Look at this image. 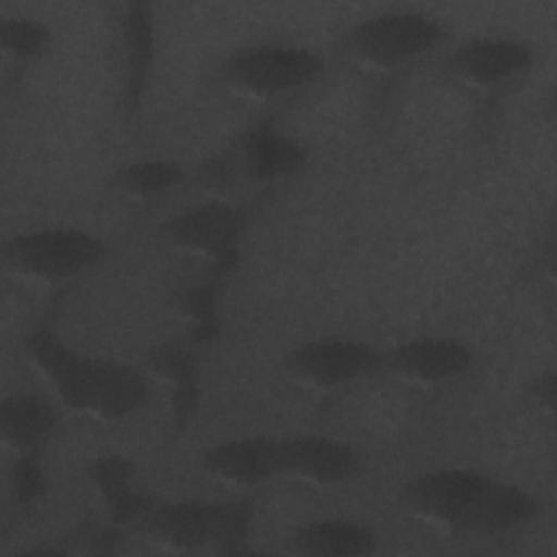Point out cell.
Returning a JSON list of instances; mask_svg holds the SVG:
<instances>
[{
    "instance_id": "obj_12",
    "label": "cell",
    "mask_w": 557,
    "mask_h": 557,
    "mask_svg": "<svg viewBox=\"0 0 557 557\" xmlns=\"http://www.w3.org/2000/svg\"><path fill=\"white\" fill-rule=\"evenodd\" d=\"M200 472L237 494L257 490L281 476L278 435H235L213 442L200 453Z\"/></svg>"
},
{
    "instance_id": "obj_9",
    "label": "cell",
    "mask_w": 557,
    "mask_h": 557,
    "mask_svg": "<svg viewBox=\"0 0 557 557\" xmlns=\"http://www.w3.org/2000/svg\"><path fill=\"white\" fill-rule=\"evenodd\" d=\"M383 350L344 335H320L298 342L281 357V370L311 392H335L381 372Z\"/></svg>"
},
{
    "instance_id": "obj_5",
    "label": "cell",
    "mask_w": 557,
    "mask_h": 557,
    "mask_svg": "<svg viewBox=\"0 0 557 557\" xmlns=\"http://www.w3.org/2000/svg\"><path fill=\"white\" fill-rule=\"evenodd\" d=\"M107 255V242L74 224H39L9 235L2 265L13 278L30 285H61L91 272Z\"/></svg>"
},
{
    "instance_id": "obj_4",
    "label": "cell",
    "mask_w": 557,
    "mask_h": 557,
    "mask_svg": "<svg viewBox=\"0 0 557 557\" xmlns=\"http://www.w3.org/2000/svg\"><path fill=\"white\" fill-rule=\"evenodd\" d=\"M152 544L174 550L194 553L213 548L220 553L244 550L252 533V509L248 500H209L178 498L154 503L139 522Z\"/></svg>"
},
{
    "instance_id": "obj_18",
    "label": "cell",
    "mask_w": 557,
    "mask_h": 557,
    "mask_svg": "<svg viewBox=\"0 0 557 557\" xmlns=\"http://www.w3.org/2000/svg\"><path fill=\"white\" fill-rule=\"evenodd\" d=\"M148 368L170 392L172 431L183 429L198 405V361L191 346L165 342L150 350Z\"/></svg>"
},
{
    "instance_id": "obj_6",
    "label": "cell",
    "mask_w": 557,
    "mask_h": 557,
    "mask_svg": "<svg viewBox=\"0 0 557 557\" xmlns=\"http://www.w3.org/2000/svg\"><path fill=\"white\" fill-rule=\"evenodd\" d=\"M537 61L535 48L513 35H470L455 41L442 59V72L483 102L503 98Z\"/></svg>"
},
{
    "instance_id": "obj_13",
    "label": "cell",
    "mask_w": 557,
    "mask_h": 557,
    "mask_svg": "<svg viewBox=\"0 0 557 557\" xmlns=\"http://www.w3.org/2000/svg\"><path fill=\"white\" fill-rule=\"evenodd\" d=\"M363 468L361 450L339 437L298 433L281 437V476L329 490L350 483Z\"/></svg>"
},
{
    "instance_id": "obj_15",
    "label": "cell",
    "mask_w": 557,
    "mask_h": 557,
    "mask_svg": "<svg viewBox=\"0 0 557 557\" xmlns=\"http://www.w3.org/2000/svg\"><path fill=\"white\" fill-rule=\"evenodd\" d=\"M87 474L115 527L139 524L157 503L152 494L139 487L137 463L122 453L109 450L98 455Z\"/></svg>"
},
{
    "instance_id": "obj_20",
    "label": "cell",
    "mask_w": 557,
    "mask_h": 557,
    "mask_svg": "<svg viewBox=\"0 0 557 557\" xmlns=\"http://www.w3.org/2000/svg\"><path fill=\"white\" fill-rule=\"evenodd\" d=\"M189 176V170L181 161L165 157H137L120 163L111 172L109 187L133 200H152L181 187Z\"/></svg>"
},
{
    "instance_id": "obj_24",
    "label": "cell",
    "mask_w": 557,
    "mask_h": 557,
    "mask_svg": "<svg viewBox=\"0 0 557 557\" xmlns=\"http://www.w3.org/2000/svg\"><path fill=\"white\" fill-rule=\"evenodd\" d=\"M555 392H557V376L553 368L540 370L535 376L527 383V396L529 400L546 416L555 413Z\"/></svg>"
},
{
    "instance_id": "obj_3",
    "label": "cell",
    "mask_w": 557,
    "mask_h": 557,
    "mask_svg": "<svg viewBox=\"0 0 557 557\" xmlns=\"http://www.w3.org/2000/svg\"><path fill=\"white\" fill-rule=\"evenodd\" d=\"M326 57L292 41H257L235 48L215 67V83L239 98L276 102L318 85Z\"/></svg>"
},
{
    "instance_id": "obj_11",
    "label": "cell",
    "mask_w": 557,
    "mask_h": 557,
    "mask_svg": "<svg viewBox=\"0 0 557 557\" xmlns=\"http://www.w3.org/2000/svg\"><path fill=\"white\" fill-rule=\"evenodd\" d=\"M120 44V109L126 124L141 117L157 61L154 13L148 2L120 4L117 17Z\"/></svg>"
},
{
    "instance_id": "obj_17",
    "label": "cell",
    "mask_w": 557,
    "mask_h": 557,
    "mask_svg": "<svg viewBox=\"0 0 557 557\" xmlns=\"http://www.w3.org/2000/svg\"><path fill=\"white\" fill-rule=\"evenodd\" d=\"M57 424L59 407L37 392H11L0 403V437L13 455L37 453Z\"/></svg>"
},
{
    "instance_id": "obj_22",
    "label": "cell",
    "mask_w": 557,
    "mask_h": 557,
    "mask_svg": "<svg viewBox=\"0 0 557 557\" xmlns=\"http://www.w3.org/2000/svg\"><path fill=\"white\" fill-rule=\"evenodd\" d=\"M181 311L189 320L194 342L200 344L213 339L220 331L215 283L202 281L185 287L181 294Z\"/></svg>"
},
{
    "instance_id": "obj_7",
    "label": "cell",
    "mask_w": 557,
    "mask_h": 557,
    "mask_svg": "<svg viewBox=\"0 0 557 557\" xmlns=\"http://www.w3.org/2000/svg\"><path fill=\"white\" fill-rule=\"evenodd\" d=\"M246 226L242 205L222 196H207L170 213L159 224V237L174 250L207 259L215 274H228L239 261Z\"/></svg>"
},
{
    "instance_id": "obj_23",
    "label": "cell",
    "mask_w": 557,
    "mask_h": 557,
    "mask_svg": "<svg viewBox=\"0 0 557 557\" xmlns=\"http://www.w3.org/2000/svg\"><path fill=\"white\" fill-rule=\"evenodd\" d=\"M46 490H48V479L37 453L13 455L11 494L15 505L33 507L44 498Z\"/></svg>"
},
{
    "instance_id": "obj_19",
    "label": "cell",
    "mask_w": 557,
    "mask_h": 557,
    "mask_svg": "<svg viewBox=\"0 0 557 557\" xmlns=\"http://www.w3.org/2000/svg\"><path fill=\"white\" fill-rule=\"evenodd\" d=\"M542 511L544 500L529 487L492 479L481 496L470 527L483 535H503L531 524L542 516Z\"/></svg>"
},
{
    "instance_id": "obj_14",
    "label": "cell",
    "mask_w": 557,
    "mask_h": 557,
    "mask_svg": "<svg viewBox=\"0 0 557 557\" xmlns=\"http://www.w3.org/2000/svg\"><path fill=\"white\" fill-rule=\"evenodd\" d=\"M242 176L259 185H274L302 170L307 148L276 122L261 120L235 139Z\"/></svg>"
},
{
    "instance_id": "obj_10",
    "label": "cell",
    "mask_w": 557,
    "mask_h": 557,
    "mask_svg": "<svg viewBox=\"0 0 557 557\" xmlns=\"http://www.w3.org/2000/svg\"><path fill=\"white\" fill-rule=\"evenodd\" d=\"M474 348L453 335H416L383 350L381 372L416 385L442 387L463 379L474 368Z\"/></svg>"
},
{
    "instance_id": "obj_1",
    "label": "cell",
    "mask_w": 557,
    "mask_h": 557,
    "mask_svg": "<svg viewBox=\"0 0 557 557\" xmlns=\"http://www.w3.org/2000/svg\"><path fill=\"white\" fill-rule=\"evenodd\" d=\"M22 355L46 381L57 405L74 416L120 422L146 407L152 379L137 366L70 346L50 326L22 335Z\"/></svg>"
},
{
    "instance_id": "obj_21",
    "label": "cell",
    "mask_w": 557,
    "mask_h": 557,
    "mask_svg": "<svg viewBox=\"0 0 557 557\" xmlns=\"http://www.w3.org/2000/svg\"><path fill=\"white\" fill-rule=\"evenodd\" d=\"M52 46V28L33 15L0 17V50L13 72H24L37 63Z\"/></svg>"
},
{
    "instance_id": "obj_16",
    "label": "cell",
    "mask_w": 557,
    "mask_h": 557,
    "mask_svg": "<svg viewBox=\"0 0 557 557\" xmlns=\"http://www.w3.org/2000/svg\"><path fill=\"white\" fill-rule=\"evenodd\" d=\"M287 548L309 557H366L376 553L379 533L363 520L326 516L296 527L287 535Z\"/></svg>"
},
{
    "instance_id": "obj_2",
    "label": "cell",
    "mask_w": 557,
    "mask_h": 557,
    "mask_svg": "<svg viewBox=\"0 0 557 557\" xmlns=\"http://www.w3.org/2000/svg\"><path fill=\"white\" fill-rule=\"evenodd\" d=\"M448 41L446 24L426 11L392 9L363 15L342 35L344 57L374 76H398Z\"/></svg>"
},
{
    "instance_id": "obj_8",
    "label": "cell",
    "mask_w": 557,
    "mask_h": 557,
    "mask_svg": "<svg viewBox=\"0 0 557 557\" xmlns=\"http://www.w3.org/2000/svg\"><path fill=\"white\" fill-rule=\"evenodd\" d=\"M492 479V474L468 466L431 468L407 479L398 500L413 520L431 529L457 531L470 527Z\"/></svg>"
}]
</instances>
